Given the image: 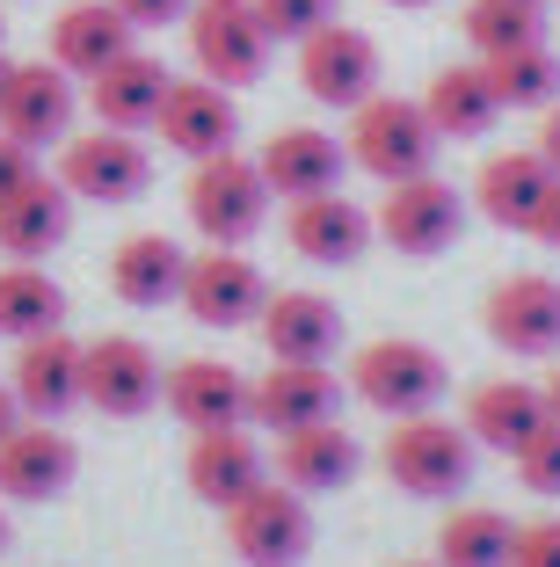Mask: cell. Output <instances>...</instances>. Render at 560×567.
I'll return each instance as SVG.
<instances>
[{"instance_id": "cell-1", "label": "cell", "mask_w": 560, "mask_h": 567, "mask_svg": "<svg viewBox=\"0 0 560 567\" xmlns=\"http://www.w3.org/2000/svg\"><path fill=\"white\" fill-rule=\"evenodd\" d=\"M474 436H466V422H445L437 408L429 415H408V422H394L386 430V444H379V466H386V481L400 487V495H415V502H451L466 481H474Z\"/></svg>"}, {"instance_id": "cell-2", "label": "cell", "mask_w": 560, "mask_h": 567, "mask_svg": "<svg viewBox=\"0 0 560 567\" xmlns=\"http://www.w3.org/2000/svg\"><path fill=\"white\" fill-rule=\"evenodd\" d=\"M182 218L204 234V248H247V240L269 226L263 167L241 161V153H212V161H197V167H190V189H182Z\"/></svg>"}, {"instance_id": "cell-3", "label": "cell", "mask_w": 560, "mask_h": 567, "mask_svg": "<svg viewBox=\"0 0 560 567\" xmlns=\"http://www.w3.org/2000/svg\"><path fill=\"white\" fill-rule=\"evenodd\" d=\"M349 167H364L371 183H408V175H429L437 161V124H429L422 102H400V95H371L349 110Z\"/></svg>"}, {"instance_id": "cell-4", "label": "cell", "mask_w": 560, "mask_h": 567, "mask_svg": "<svg viewBox=\"0 0 560 567\" xmlns=\"http://www.w3.org/2000/svg\"><path fill=\"white\" fill-rule=\"evenodd\" d=\"M349 393L364 408H379L386 422H408V415H429L445 401V357L429 342H408V334H386V342H364L349 357Z\"/></svg>"}, {"instance_id": "cell-5", "label": "cell", "mask_w": 560, "mask_h": 567, "mask_svg": "<svg viewBox=\"0 0 560 567\" xmlns=\"http://www.w3.org/2000/svg\"><path fill=\"white\" fill-rule=\"evenodd\" d=\"M59 183L73 189V204H139L153 189V153L146 132H73L59 146Z\"/></svg>"}, {"instance_id": "cell-6", "label": "cell", "mask_w": 560, "mask_h": 567, "mask_svg": "<svg viewBox=\"0 0 560 567\" xmlns=\"http://www.w3.org/2000/svg\"><path fill=\"white\" fill-rule=\"evenodd\" d=\"M182 30H190V59H197L204 81L255 87L269 73V30L255 16V0H197Z\"/></svg>"}, {"instance_id": "cell-7", "label": "cell", "mask_w": 560, "mask_h": 567, "mask_svg": "<svg viewBox=\"0 0 560 567\" xmlns=\"http://www.w3.org/2000/svg\"><path fill=\"white\" fill-rule=\"evenodd\" d=\"M226 538H233V553H241L247 567H298L306 546H314V509H306L298 487L263 481L226 509Z\"/></svg>"}, {"instance_id": "cell-8", "label": "cell", "mask_w": 560, "mask_h": 567, "mask_svg": "<svg viewBox=\"0 0 560 567\" xmlns=\"http://www.w3.org/2000/svg\"><path fill=\"white\" fill-rule=\"evenodd\" d=\"M371 226H379V240L394 255H415V262H429V255H445L451 240L466 234V197L429 167V175H408V183L386 189V204L371 212Z\"/></svg>"}, {"instance_id": "cell-9", "label": "cell", "mask_w": 560, "mask_h": 567, "mask_svg": "<svg viewBox=\"0 0 560 567\" xmlns=\"http://www.w3.org/2000/svg\"><path fill=\"white\" fill-rule=\"evenodd\" d=\"M73 110H81V87L59 59H22L8 66V95H0V132L22 138L30 153L67 146L73 138Z\"/></svg>"}, {"instance_id": "cell-10", "label": "cell", "mask_w": 560, "mask_h": 567, "mask_svg": "<svg viewBox=\"0 0 560 567\" xmlns=\"http://www.w3.org/2000/svg\"><path fill=\"white\" fill-rule=\"evenodd\" d=\"M298 87L328 110H357V102L379 95V44L357 22H320L298 44Z\"/></svg>"}, {"instance_id": "cell-11", "label": "cell", "mask_w": 560, "mask_h": 567, "mask_svg": "<svg viewBox=\"0 0 560 567\" xmlns=\"http://www.w3.org/2000/svg\"><path fill=\"white\" fill-rule=\"evenodd\" d=\"M480 328L510 357H560V284L539 269H510L480 306Z\"/></svg>"}, {"instance_id": "cell-12", "label": "cell", "mask_w": 560, "mask_h": 567, "mask_svg": "<svg viewBox=\"0 0 560 567\" xmlns=\"http://www.w3.org/2000/svg\"><path fill=\"white\" fill-rule=\"evenodd\" d=\"M161 379L167 371L153 364V350L132 342V334H102V342H88V357H81V401L95 408V415H110V422L146 415V408L161 401Z\"/></svg>"}, {"instance_id": "cell-13", "label": "cell", "mask_w": 560, "mask_h": 567, "mask_svg": "<svg viewBox=\"0 0 560 567\" xmlns=\"http://www.w3.org/2000/svg\"><path fill=\"white\" fill-rule=\"evenodd\" d=\"M161 401L190 436L197 430H241L247 401H255V379H241L226 357H182V364H167Z\"/></svg>"}, {"instance_id": "cell-14", "label": "cell", "mask_w": 560, "mask_h": 567, "mask_svg": "<svg viewBox=\"0 0 560 567\" xmlns=\"http://www.w3.org/2000/svg\"><path fill=\"white\" fill-rule=\"evenodd\" d=\"M153 132H161V146L182 153V161H212V153H233V138H241V102H233V87H218V81L197 73V81L167 87Z\"/></svg>"}, {"instance_id": "cell-15", "label": "cell", "mask_w": 560, "mask_h": 567, "mask_svg": "<svg viewBox=\"0 0 560 567\" xmlns=\"http://www.w3.org/2000/svg\"><path fill=\"white\" fill-rule=\"evenodd\" d=\"M269 284L263 269L247 262L241 248H204L190 255V277H182V306H190V320L197 328H247V320L263 313Z\"/></svg>"}, {"instance_id": "cell-16", "label": "cell", "mask_w": 560, "mask_h": 567, "mask_svg": "<svg viewBox=\"0 0 560 567\" xmlns=\"http://www.w3.org/2000/svg\"><path fill=\"white\" fill-rule=\"evenodd\" d=\"M255 167H263L269 197L298 204V197H320V189H343L349 146H343L335 132H320V124H284V132H269V138H263Z\"/></svg>"}, {"instance_id": "cell-17", "label": "cell", "mask_w": 560, "mask_h": 567, "mask_svg": "<svg viewBox=\"0 0 560 567\" xmlns=\"http://www.w3.org/2000/svg\"><path fill=\"white\" fill-rule=\"evenodd\" d=\"M73 466H81V451H73V436L59 430V422L22 415L16 430L0 436V495H8V502H51V495H67Z\"/></svg>"}, {"instance_id": "cell-18", "label": "cell", "mask_w": 560, "mask_h": 567, "mask_svg": "<svg viewBox=\"0 0 560 567\" xmlns=\"http://www.w3.org/2000/svg\"><path fill=\"white\" fill-rule=\"evenodd\" d=\"M371 212L364 204H349L343 189H320V197H298L292 212H284V240H292L298 262H320V269H343L357 262L364 248H371Z\"/></svg>"}, {"instance_id": "cell-19", "label": "cell", "mask_w": 560, "mask_h": 567, "mask_svg": "<svg viewBox=\"0 0 560 567\" xmlns=\"http://www.w3.org/2000/svg\"><path fill=\"white\" fill-rule=\"evenodd\" d=\"M255 328H263L269 364H328L343 350V313L320 291H269Z\"/></svg>"}, {"instance_id": "cell-20", "label": "cell", "mask_w": 560, "mask_h": 567, "mask_svg": "<svg viewBox=\"0 0 560 567\" xmlns=\"http://www.w3.org/2000/svg\"><path fill=\"white\" fill-rule=\"evenodd\" d=\"M81 357L88 342H73V334H30L16 350V371H8V385H16V408L37 422H59L67 408H81Z\"/></svg>"}, {"instance_id": "cell-21", "label": "cell", "mask_w": 560, "mask_h": 567, "mask_svg": "<svg viewBox=\"0 0 560 567\" xmlns=\"http://www.w3.org/2000/svg\"><path fill=\"white\" fill-rule=\"evenodd\" d=\"M357 466H364V444L335 415L277 436V481L298 487V495H335V487L357 481Z\"/></svg>"}, {"instance_id": "cell-22", "label": "cell", "mask_w": 560, "mask_h": 567, "mask_svg": "<svg viewBox=\"0 0 560 567\" xmlns=\"http://www.w3.org/2000/svg\"><path fill=\"white\" fill-rule=\"evenodd\" d=\"M167 87H175V73H167L153 51H124L116 66H102L95 81H88V110H95V124H110V132H153Z\"/></svg>"}, {"instance_id": "cell-23", "label": "cell", "mask_w": 560, "mask_h": 567, "mask_svg": "<svg viewBox=\"0 0 560 567\" xmlns=\"http://www.w3.org/2000/svg\"><path fill=\"white\" fill-rule=\"evenodd\" d=\"M124 51H139V30L116 16L110 0H67L59 22H51V59H59L73 81H95V73L116 66Z\"/></svg>"}, {"instance_id": "cell-24", "label": "cell", "mask_w": 560, "mask_h": 567, "mask_svg": "<svg viewBox=\"0 0 560 567\" xmlns=\"http://www.w3.org/2000/svg\"><path fill=\"white\" fill-rule=\"evenodd\" d=\"M67 234H73V189L59 175H30L0 204V255L8 262H44Z\"/></svg>"}, {"instance_id": "cell-25", "label": "cell", "mask_w": 560, "mask_h": 567, "mask_svg": "<svg viewBox=\"0 0 560 567\" xmlns=\"http://www.w3.org/2000/svg\"><path fill=\"white\" fill-rule=\"evenodd\" d=\"M335 401H343V385H335L328 364H269L255 379V401H247V422H263V430H306V422H328Z\"/></svg>"}, {"instance_id": "cell-26", "label": "cell", "mask_w": 560, "mask_h": 567, "mask_svg": "<svg viewBox=\"0 0 560 567\" xmlns=\"http://www.w3.org/2000/svg\"><path fill=\"white\" fill-rule=\"evenodd\" d=\"M190 495L212 502V509H233V502L247 495V487H263V451H255V436L247 430H197L190 436Z\"/></svg>"}, {"instance_id": "cell-27", "label": "cell", "mask_w": 560, "mask_h": 567, "mask_svg": "<svg viewBox=\"0 0 560 567\" xmlns=\"http://www.w3.org/2000/svg\"><path fill=\"white\" fill-rule=\"evenodd\" d=\"M182 277H190V248H182L175 234H132V240H116L110 255V291L124 306H167L182 299Z\"/></svg>"}, {"instance_id": "cell-28", "label": "cell", "mask_w": 560, "mask_h": 567, "mask_svg": "<svg viewBox=\"0 0 560 567\" xmlns=\"http://www.w3.org/2000/svg\"><path fill=\"white\" fill-rule=\"evenodd\" d=\"M546 189H553V167L539 161V146H525V153H488V161H480V183H474V212L495 218L502 234H525L531 212L546 204Z\"/></svg>"}, {"instance_id": "cell-29", "label": "cell", "mask_w": 560, "mask_h": 567, "mask_svg": "<svg viewBox=\"0 0 560 567\" xmlns=\"http://www.w3.org/2000/svg\"><path fill=\"white\" fill-rule=\"evenodd\" d=\"M539 422H546V393L539 385H525V379H488V385H474V401H466V436H474L480 451H525L531 436H539Z\"/></svg>"}, {"instance_id": "cell-30", "label": "cell", "mask_w": 560, "mask_h": 567, "mask_svg": "<svg viewBox=\"0 0 560 567\" xmlns=\"http://www.w3.org/2000/svg\"><path fill=\"white\" fill-rule=\"evenodd\" d=\"M422 110H429V124H437V138H480V132H495V117H502V102H495L480 59L437 73V81L422 87Z\"/></svg>"}, {"instance_id": "cell-31", "label": "cell", "mask_w": 560, "mask_h": 567, "mask_svg": "<svg viewBox=\"0 0 560 567\" xmlns=\"http://www.w3.org/2000/svg\"><path fill=\"white\" fill-rule=\"evenodd\" d=\"M51 328H67L59 277H44L37 262H0V334L30 342V334H51Z\"/></svg>"}, {"instance_id": "cell-32", "label": "cell", "mask_w": 560, "mask_h": 567, "mask_svg": "<svg viewBox=\"0 0 560 567\" xmlns=\"http://www.w3.org/2000/svg\"><path fill=\"white\" fill-rule=\"evenodd\" d=\"M488 66V87L502 110H553L560 102V59L546 44H517V51H495L480 59Z\"/></svg>"}, {"instance_id": "cell-33", "label": "cell", "mask_w": 560, "mask_h": 567, "mask_svg": "<svg viewBox=\"0 0 560 567\" xmlns=\"http://www.w3.org/2000/svg\"><path fill=\"white\" fill-rule=\"evenodd\" d=\"M517 524L502 509H451L437 524V567H510Z\"/></svg>"}, {"instance_id": "cell-34", "label": "cell", "mask_w": 560, "mask_h": 567, "mask_svg": "<svg viewBox=\"0 0 560 567\" xmlns=\"http://www.w3.org/2000/svg\"><path fill=\"white\" fill-rule=\"evenodd\" d=\"M466 44H474V59H495V51H517V44H546V8L474 0L466 8Z\"/></svg>"}, {"instance_id": "cell-35", "label": "cell", "mask_w": 560, "mask_h": 567, "mask_svg": "<svg viewBox=\"0 0 560 567\" xmlns=\"http://www.w3.org/2000/svg\"><path fill=\"white\" fill-rule=\"evenodd\" d=\"M269 44H306L320 22H335V0H255Z\"/></svg>"}, {"instance_id": "cell-36", "label": "cell", "mask_w": 560, "mask_h": 567, "mask_svg": "<svg viewBox=\"0 0 560 567\" xmlns=\"http://www.w3.org/2000/svg\"><path fill=\"white\" fill-rule=\"evenodd\" d=\"M517 481H525L531 495H560V422L553 415H546L539 436L517 451Z\"/></svg>"}, {"instance_id": "cell-37", "label": "cell", "mask_w": 560, "mask_h": 567, "mask_svg": "<svg viewBox=\"0 0 560 567\" xmlns=\"http://www.w3.org/2000/svg\"><path fill=\"white\" fill-rule=\"evenodd\" d=\"M510 567H560V517L517 524V538H510Z\"/></svg>"}, {"instance_id": "cell-38", "label": "cell", "mask_w": 560, "mask_h": 567, "mask_svg": "<svg viewBox=\"0 0 560 567\" xmlns=\"http://www.w3.org/2000/svg\"><path fill=\"white\" fill-rule=\"evenodd\" d=\"M110 8L132 22V30H167V22H190L197 0H110Z\"/></svg>"}, {"instance_id": "cell-39", "label": "cell", "mask_w": 560, "mask_h": 567, "mask_svg": "<svg viewBox=\"0 0 560 567\" xmlns=\"http://www.w3.org/2000/svg\"><path fill=\"white\" fill-rule=\"evenodd\" d=\"M30 175H37V153L22 146V138H8V132H0V204L16 197V189L30 183Z\"/></svg>"}, {"instance_id": "cell-40", "label": "cell", "mask_w": 560, "mask_h": 567, "mask_svg": "<svg viewBox=\"0 0 560 567\" xmlns=\"http://www.w3.org/2000/svg\"><path fill=\"white\" fill-rule=\"evenodd\" d=\"M539 248H560V175H553V189H546V204L531 212V226H525Z\"/></svg>"}, {"instance_id": "cell-41", "label": "cell", "mask_w": 560, "mask_h": 567, "mask_svg": "<svg viewBox=\"0 0 560 567\" xmlns=\"http://www.w3.org/2000/svg\"><path fill=\"white\" fill-rule=\"evenodd\" d=\"M539 161L560 175V102H553V110H539Z\"/></svg>"}, {"instance_id": "cell-42", "label": "cell", "mask_w": 560, "mask_h": 567, "mask_svg": "<svg viewBox=\"0 0 560 567\" xmlns=\"http://www.w3.org/2000/svg\"><path fill=\"white\" fill-rule=\"evenodd\" d=\"M16 422H22V408H16V385H8V379H0V436H8V430H16Z\"/></svg>"}, {"instance_id": "cell-43", "label": "cell", "mask_w": 560, "mask_h": 567, "mask_svg": "<svg viewBox=\"0 0 560 567\" xmlns=\"http://www.w3.org/2000/svg\"><path fill=\"white\" fill-rule=\"evenodd\" d=\"M539 393H546V415H553V422H560V364H553V379H546V385H539Z\"/></svg>"}, {"instance_id": "cell-44", "label": "cell", "mask_w": 560, "mask_h": 567, "mask_svg": "<svg viewBox=\"0 0 560 567\" xmlns=\"http://www.w3.org/2000/svg\"><path fill=\"white\" fill-rule=\"evenodd\" d=\"M8 66H16V59H0V95H8Z\"/></svg>"}, {"instance_id": "cell-45", "label": "cell", "mask_w": 560, "mask_h": 567, "mask_svg": "<svg viewBox=\"0 0 560 567\" xmlns=\"http://www.w3.org/2000/svg\"><path fill=\"white\" fill-rule=\"evenodd\" d=\"M0 553H8V509H0Z\"/></svg>"}, {"instance_id": "cell-46", "label": "cell", "mask_w": 560, "mask_h": 567, "mask_svg": "<svg viewBox=\"0 0 560 567\" xmlns=\"http://www.w3.org/2000/svg\"><path fill=\"white\" fill-rule=\"evenodd\" d=\"M386 8H429V0H386Z\"/></svg>"}, {"instance_id": "cell-47", "label": "cell", "mask_w": 560, "mask_h": 567, "mask_svg": "<svg viewBox=\"0 0 560 567\" xmlns=\"http://www.w3.org/2000/svg\"><path fill=\"white\" fill-rule=\"evenodd\" d=\"M517 8H546V0H517Z\"/></svg>"}, {"instance_id": "cell-48", "label": "cell", "mask_w": 560, "mask_h": 567, "mask_svg": "<svg viewBox=\"0 0 560 567\" xmlns=\"http://www.w3.org/2000/svg\"><path fill=\"white\" fill-rule=\"evenodd\" d=\"M408 567H437V560H408Z\"/></svg>"}]
</instances>
